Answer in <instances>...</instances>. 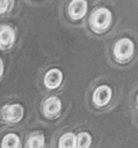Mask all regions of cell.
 I'll return each mask as SVG.
<instances>
[{
  "mask_svg": "<svg viewBox=\"0 0 138 148\" xmlns=\"http://www.w3.org/2000/svg\"><path fill=\"white\" fill-rule=\"evenodd\" d=\"M111 23V13L109 9L102 7L96 9L90 16V24L95 30H106Z\"/></svg>",
  "mask_w": 138,
  "mask_h": 148,
  "instance_id": "6da1fadb",
  "label": "cell"
},
{
  "mask_svg": "<svg viewBox=\"0 0 138 148\" xmlns=\"http://www.w3.org/2000/svg\"><path fill=\"white\" fill-rule=\"evenodd\" d=\"M133 53V43L129 38L119 39L114 46V54L119 60H125L130 58Z\"/></svg>",
  "mask_w": 138,
  "mask_h": 148,
  "instance_id": "7a4b0ae2",
  "label": "cell"
},
{
  "mask_svg": "<svg viewBox=\"0 0 138 148\" xmlns=\"http://www.w3.org/2000/svg\"><path fill=\"white\" fill-rule=\"evenodd\" d=\"M23 116V108L20 104H12L7 105L2 110V117L5 120L10 121V123H16L20 121V119Z\"/></svg>",
  "mask_w": 138,
  "mask_h": 148,
  "instance_id": "3957f363",
  "label": "cell"
},
{
  "mask_svg": "<svg viewBox=\"0 0 138 148\" xmlns=\"http://www.w3.org/2000/svg\"><path fill=\"white\" fill-rule=\"evenodd\" d=\"M111 98V89L108 86H99L94 92H93V102L99 105V106H103L106 105Z\"/></svg>",
  "mask_w": 138,
  "mask_h": 148,
  "instance_id": "277c9868",
  "label": "cell"
},
{
  "mask_svg": "<svg viewBox=\"0 0 138 148\" xmlns=\"http://www.w3.org/2000/svg\"><path fill=\"white\" fill-rule=\"evenodd\" d=\"M63 81V73L58 68H51L46 72L44 76V84L49 89H56L60 86Z\"/></svg>",
  "mask_w": 138,
  "mask_h": 148,
  "instance_id": "5b68a950",
  "label": "cell"
},
{
  "mask_svg": "<svg viewBox=\"0 0 138 148\" xmlns=\"http://www.w3.org/2000/svg\"><path fill=\"white\" fill-rule=\"evenodd\" d=\"M14 40H15L14 30L8 25H1L0 27V47L8 49L13 45Z\"/></svg>",
  "mask_w": 138,
  "mask_h": 148,
  "instance_id": "8992f818",
  "label": "cell"
},
{
  "mask_svg": "<svg viewBox=\"0 0 138 148\" xmlns=\"http://www.w3.org/2000/svg\"><path fill=\"white\" fill-rule=\"evenodd\" d=\"M87 10V2L85 0H75L72 1L68 6V13L71 15V17L78 20L81 18Z\"/></svg>",
  "mask_w": 138,
  "mask_h": 148,
  "instance_id": "52a82bcc",
  "label": "cell"
},
{
  "mask_svg": "<svg viewBox=\"0 0 138 148\" xmlns=\"http://www.w3.org/2000/svg\"><path fill=\"white\" fill-rule=\"evenodd\" d=\"M61 109V102L57 97H49L44 103V112L48 116L57 114Z\"/></svg>",
  "mask_w": 138,
  "mask_h": 148,
  "instance_id": "ba28073f",
  "label": "cell"
},
{
  "mask_svg": "<svg viewBox=\"0 0 138 148\" xmlns=\"http://www.w3.org/2000/svg\"><path fill=\"white\" fill-rule=\"evenodd\" d=\"M20 138L15 133H8L3 136L1 142V148H19Z\"/></svg>",
  "mask_w": 138,
  "mask_h": 148,
  "instance_id": "9c48e42d",
  "label": "cell"
},
{
  "mask_svg": "<svg viewBox=\"0 0 138 148\" xmlns=\"http://www.w3.org/2000/svg\"><path fill=\"white\" fill-rule=\"evenodd\" d=\"M75 146V135L73 133H65L60 136L58 147L59 148H74Z\"/></svg>",
  "mask_w": 138,
  "mask_h": 148,
  "instance_id": "30bf717a",
  "label": "cell"
},
{
  "mask_svg": "<svg viewBox=\"0 0 138 148\" xmlns=\"http://www.w3.org/2000/svg\"><path fill=\"white\" fill-rule=\"evenodd\" d=\"M92 138L89 133L81 132L75 136V148H89Z\"/></svg>",
  "mask_w": 138,
  "mask_h": 148,
  "instance_id": "8fae6325",
  "label": "cell"
},
{
  "mask_svg": "<svg viewBox=\"0 0 138 148\" xmlns=\"http://www.w3.org/2000/svg\"><path fill=\"white\" fill-rule=\"evenodd\" d=\"M28 148H43L44 146V136L42 134L31 136L27 142Z\"/></svg>",
  "mask_w": 138,
  "mask_h": 148,
  "instance_id": "7c38bea8",
  "label": "cell"
},
{
  "mask_svg": "<svg viewBox=\"0 0 138 148\" xmlns=\"http://www.w3.org/2000/svg\"><path fill=\"white\" fill-rule=\"evenodd\" d=\"M10 5H12V2H9V1H0V14L5 13Z\"/></svg>",
  "mask_w": 138,
  "mask_h": 148,
  "instance_id": "4fadbf2b",
  "label": "cell"
},
{
  "mask_svg": "<svg viewBox=\"0 0 138 148\" xmlns=\"http://www.w3.org/2000/svg\"><path fill=\"white\" fill-rule=\"evenodd\" d=\"M2 71H3V65H2V60L0 59V75L2 74Z\"/></svg>",
  "mask_w": 138,
  "mask_h": 148,
  "instance_id": "5bb4252c",
  "label": "cell"
}]
</instances>
